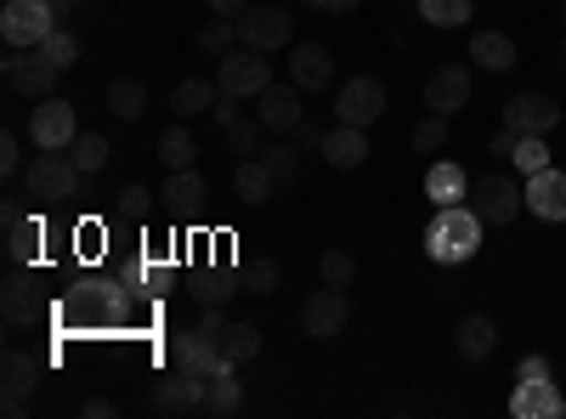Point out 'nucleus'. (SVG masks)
Here are the masks:
<instances>
[{
  "label": "nucleus",
  "mask_w": 566,
  "mask_h": 419,
  "mask_svg": "<svg viewBox=\"0 0 566 419\" xmlns=\"http://www.w3.org/2000/svg\"><path fill=\"white\" fill-rule=\"evenodd\" d=\"M239 284H244L250 295H272V290H277V261H266V255L250 261V266L239 272Z\"/></svg>",
  "instance_id": "37998d69"
},
{
  "label": "nucleus",
  "mask_w": 566,
  "mask_h": 419,
  "mask_svg": "<svg viewBox=\"0 0 566 419\" xmlns=\"http://www.w3.org/2000/svg\"><path fill=\"white\" fill-rule=\"evenodd\" d=\"M346 323H352V295H346V290L323 284V290L306 295V306H301V329H306L312 341H335Z\"/></svg>",
  "instance_id": "1a4fd4ad"
},
{
  "label": "nucleus",
  "mask_w": 566,
  "mask_h": 419,
  "mask_svg": "<svg viewBox=\"0 0 566 419\" xmlns=\"http://www.w3.org/2000/svg\"><path fill=\"white\" fill-rule=\"evenodd\" d=\"M205 402H210V380L181 375V368H176L170 380L154 386V408H159V413H205Z\"/></svg>",
  "instance_id": "dca6fc26"
},
{
  "label": "nucleus",
  "mask_w": 566,
  "mask_h": 419,
  "mask_svg": "<svg viewBox=\"0 0 566 419\" xmlns=\"http://www.w3.org/2000/svg\"><path fill=\"white\" fill-rule=\"evenodd\" d=\"M470 63L488 69V74L515 69V40H510V34H499V29H482L476 40H470Z\"/></svg>",
  "instance_id": "a878e982"
},
{
  "label": "nucleus",
  "mask_w": 566,
  "mask_h": 419,
  "mask_svg": "<svg viewBox=\"0 0 566 419\" xmlns=\"http://www.w3.org/2000/svg\"><path fill=\"white\" fill-rule=\"evenodd\" d=\"M488 154H499V159H510V154H515V130H510V125H504V130L493 136V143H488Z\"/></svg>",
  "instance_id": "864d4df0"
},
{
  "label": "nucleus",
  "mask_w": 566,
  "mask_h": 419,
  "mask_svg": "<svg viewBox=\"0 0 566 419\" xmlns=\"http://www.w3.org/2000/svg\"><path fill=\"white\" fill-rule=\"evenodd\" d=\"M510 413H515V419H560V413H566V397H560L555 380H515Z\"/></svg>",
  "instance_id": "6ab92c4d"
},
{
  "label": "nucleus",
  "mask_w": 566,
  "mask_h": 419,
  "mask_svg": "<svg viewBox=\"0 0 566 419\" xmlns=\"http://www.w3.org/2000/svg\"><path fill=\"white\" fill-rule=\"evenodd\" d=\"M57 7H63V12H74V7H91V0H57Z\"/></svg>",
  "instance_id": "4d7b16f0"
},
{
  "label": "nucleus",
  "mask_w": 566,
  "mask_h": 419,
  "mask_svg": "<svg viewBox=\"0 0 566 419\" xmlns=\"http://www.w3.org/2000/svg\"><path fill=\"white\" fill-rule=\"evenodd\" d=\"M290 80L306 91V97L312 91H328L335 85V52H328L323 40H295L290 45Z\"/></svg>",
  "instance_id": "4468645a"
},
{
  "label": "nucleus",
  "mask_w": 566,
  "mask_h": 419,
  "mask_svg": "<svg viewBox=\"0 0 566 419\" xmlns=\"http://www.w3.org/2000/svg\"><path fill=\"white\" fill-rule=\"evenodd\" d=\"M306 7L323 18H346V12H357V0H306Z\"/></svg>",
  "instance_id": "8fccbe9b"
},
{
  "label": "nucleus",
  "mask_w": 566,
  "mask_h": 419,
  "mask_svg": "<svg viewBox=\"0 0 566 419\" xmlns=\"http://www.w3.org/2000/svg\"><path fill=\"white\" fill-rule=\"evenodd\" d=\"M317 277H323V284H335V290H352L357 261H352L346 250H323V261H317Z\"/></svg>",
  "instance_id": "58836bf2"
},
{
  "label": "nucleus",
  "mask_w": 566,
  "mask_h": 419,
  "mask_svg": "<svg viewBox=\"0 0 566 419\" xmlns=\"http://www.w3.org/2000/svg\"><path fill=\"white\" fill-rule=\"evenodd\" d=\"M29 136H34V148H45V154H69V148H74V136H80V114H74V103H63V97H40L34 114H29Z\"/></svg>",
  "instance_id": "6e6552de"
},
{
  "label": "nucleus",
  "mask_w": 566,
  "mask_h": 419,
  "mask_svg": "<svg viewBox=\"0 0 566 419\" xmlns=\"http://www.w3.org/2000/svg\"><path fill=\"white\" fill-rule=\"evenodd\" d=\"M515 380H549V357H522V368H515Z\"/></svg>",
  "instance_id": "09e8293b"
},
{
  "label": "nucleus",
  "mask_w": 566,
  "mask_h": 419,
  "mask_svg": "<svg viewBox=\"0 0 566 419\" xmlns=\"http://www.w3.org/2000/svg\"><path fill=\"white\" fill-rule=\"evenodd\" d=\"M386 114V85L374 80V74H352L346 85H340V97H335V125H374Z\"/></svg>",
  "instance_id": "9d476101"
},
{
  "label": "nucleus",
  "mask_w": 566,
  "mask_h": 419,
  "mask_svg": "<svg viewBox=\"0 0 566 419\" xmlns=\"http://www.w3.org/2000/svg\"><path fill=\"white\" fill-rule=\"evenodd\" d=\"M504 125L515 136H549L560 125V103L544 97V91H522V97H510L504 103Z\"/></svg>",
  "instance_id": "ddd939ff"
},
{
  "label": "nucleus",
  "mask_w": 566,
  "mask_h": 419,
  "mask_svg": "<svg viewBox=\"0 0 566 419\" xmlns=\"http://www.w3.org/2000/svg\"><path fill=\"white\" fill-rule=\"evenodd\" d=\"M560 12H566V0H560Z\"/></svg>",
  "instance_id": "13d9d810"
},
{
  "label": "nucleus",
  "mask_w": 566,
  "mask_h": 419,
  "mask_svg": "<svg viewBox=\"0 0 566 419\" xmlns=\"http://www.w3.org/2000/svg\"><path fill=\"white\" fill-rule=\"evenodd\" d=\"M74 244H80L85 255H97V250H103V227H97V221H85V227L74 232Z\"/></svg>",
  "instance_id": "de8ad7c7"
},
{
  "label": "nucleus",
  "mask_w": 566,
  "mask_h": 419,
  "mask_svg": "<svg viewBox=\"0 0 566 419\" xmlns=\"http://www.w3.org/2000/svg\"><path fill=\"white\" fill-rule=\"evenodd\" d=\"M108 114L125 119V125H136L142 114H148V85H142V80H114L108 85Z\"/></svg>",
  "instance_id": "c85d7f7f"
},
{
  "label": "nucleus",
  "mask_w": 566,
  "mask_h": 419,
  "mask_svg": "<svg viewBox=\"0 0 566 419\" xmlns=\"http://www.w3.org/2000/svg\"><path fill=\"white\" fill-rule=\"evenodd\" d=\"M176 216H199L205 210V199H210V188H205V176L187 165V170H170V181H165V193H159Z\"/></svg>",
  "instance_id": "412c9836"
},
{
  "label": "nucleus",
  "mask_w": 566,
  "mask_h": 419,
  "mask_svg": "<svg viewBox=\"0 0 566 419\" xmlns=\"http://www.w3.org/2000/svg\"><path fill=\"white\" fill-rule=\"evenodd\" d=\"M470 205H476V216H482L488 227H510L515 216L527 210V193L515 188L510 176H482V181H476V193H470Z\"/></svg>",
  "instance_id": "9b49d317"
},
{
  "label": "nucleus",
  "mask_w": 566,
  "mask_h": 419,
  "mask_svg": "<svg viewBox=\"0 0 566 419\" xmlns=\"http://www.w3.org/2000/svg\"><path fill=\"white\" fill-rule=\"evenodd\" d=\"M261 165L272 170L277 188H295V181H301V148H283V143H272V148H261Z\"/></svg>",
  "instance_id": "72a5a7b5"
},
{
  "label": "nucleus",
  "mask_w": 566,
  "mask_h": 419,
  "mask_svg": "<svg viewBox=\"0 0 566 419\" xmlns=\"http://www.w3.org/2000/svg\"><path fill=\"white\" fill-rule=\"evenodd\" d=\"M493 346H499V323H493L488 312H464V317L453 323V352H459L464 363H488Z\"/></svg>",
  "instance_id": "a211bd4d"
},
{
  "label": "nucleus",
  "mask_w": 566,
  "mask_h": 419,
  "mask_svg": "<svg viewBox=\"0 0 566 419\" xmlns=\"http://www.w3.org/2000/svg\"><path fill=\"white\" fill-rule=\"evenodd\" d=\"M232 193H239V205H244V210H261V205L277 193V181H272V170L261 165V154H255V159H244L239 170H232Z\"/></svg>",
  "instance_id": "4be33fe9"
},
{
  "label": "nucleus",
  "mask_w": 566,
  "mask_h": 419,
  "mask_svg": "<svg viewBox=\"0 0 566 419\" xmlns=\"http://www.w3.org/2000/svg\"><path fill=\"white\" fill-rule=\"evenodd\" d=\"M221 352H227L232 368L255 363L261 357V329H255V323H227V329H221Z\"/></svg>",
  "instance_id": "c756f323"
},
{
  "label": "nucleus",
  "mask_w": 566,
  "mask_h": 419,
  "mask_svg": "<svg viewBox=\"0 0 566 419\" xmlns=\"http://www.w3.org/2000/svg\"><path fill=\"white\" fill-rule=\"evenodd\" d=\"M80 165H74V154H34L29 159V170H23V181H29V199H40V205H63V199H74L80 193Z\"/></svg>",
  "instance_id": "7ed1b4c3"
},
{
  "label": "nucleus",
  "mask_w": 566,
  "mask_h": 419,
  "mask_svg": "<svg viewBox=\"0 0 566 419\" xmlns=\"http://www.w3.org/2000/svg\"><path fill=\"white\" fill-rule=\"evenodd\" d=\"M464 193H470V181H464V170L459 165H431V170H424V199H431L437 210L442 205H464Z\"/></svg>",
  "instance_id": "cd10ccee"
},
{
  "label": "nucleus",
  "mask_w": 566,
  "mask_h": 419,
  "mask_svg": "<svg viewBox=\"0 0 566 419\" xmlns=\"http://www.w3.org/2000/svg\"><path fill=\"white\" fill-rule=\"evenodd\" d=\"M114 210H119V216H130V221H142V216L154 210V193L142 188V181H130V188H119V193H114Z\"/></svg>",
  "instance_id": "c03bdc74"
},
{
  "label": "nucleus",
  "mask_w": 566,
  "mask_h": 419,
  "mask_svg": "<svg viewBox=\"0 0 566 419\" xmlns=\"http://www.w3.org/2000/svg\"><path fill=\"white\" fill-rule=\"evenodd\" d=\"M522 193H527V210L538 221H566V170H555V165L533 170Z\"/></svg>",
  "instance_id": "f3484780"
},
{
  "label": "nucleus",
  "mask_w": 566,
  "mask_h": 419,
  "mask_svg": "<svg viewBox=\"0 0 566 419\" xmlns=\"http://www.w3.org/2000/svg\"><path fill=\"white\" fill-rule=\"evenodd\" d=\"M159 159H165V170H187V165L199 159V136L187 130V125H170L159 136Z\"/></svg>",
  "instance_id": "7c9ffc66"
},
{
  "label": "nucleus",
  "mask_w": 566,
  "mask_h": 419,
  "mask_svg": "<svg viewBox=\"0 0 566 419\" xmlns=\"http://www.w3.org/2000/svg\"><path fill=\"white\" fill-rule=\"evenodd\" d=\"M239 45H255V52H290L295 45V18H290V7L283 0H266V7H250L239 12Z\"/></svg>",
  "instance_id": "f03ea898"
},
{
  "label": "nucleus",
  "mask_w": 566,
  "mask_h": 419,
  "mask_svg": "<svg viewBox=\"0 0 566 419\" xmlns=\"http://www.w3.org/2000/svg\"><path fill=\"white\" fill-rule=\"evenodd\" d=\"M40 52H45V57H52L57 69H69V63H80V40H74V34H69V29L57 23L52 34H45V40H40Z\"/></svg>",
  "instance_id": "a19ab883"
},
{
  "label": "nucleus",
  "mask_w": 566,
  "mask_h": 419,
  "mask_svg": "<svg viewBox=\"0 0 566 419\" xmlns=\"http://www.w3.org/2000/svg\"><path fill=\"white\" fill-rule=\"evenodd\" d=\"M239 290H244V284H239L232 272H205V277H193V301H199V306H227Z\"/></svg>",
  "instance_id": "473e14b6"
},
{
  "label": "nucleus",
  "mask_w": 566,
  "mask_h": 419,
  "mask_svg": "<svg viewBox=\"0 0 566 419\" xmlns=\"http://www.w3.org/2000/svg\"><path fill=\"white\" fill-rule=\"evenodd\" d=\"M34 386H40V363H34L29 352H7V357H0V397L29 402Z\"/></svg>",
  "instance_id": "5701e85b"
},
{
  "label": "nucleus",
  "mask_w": 566,
  "mask_h": 419,
  "mask_svg": "<svg viewBox=\"0 0 566 419\" xmlns=\"http://www.w3.org/2000/svg\"><path fill=\"white\" fill-rule=\"evenodd\" d=\"M244 7H250V0H210V12H216V18H239Z\"/></svg>",
  "instance_id": "6e6d98bb"
},
{
  "label": "nucleus",
  "mask_w": 566,
  "mask_h": 419,
  "mask_svg": "<svg viewBox=\"0 0 566 419\" xmlns=\"http://www.w3.org/2000/svg\"><path fill=\"white\" fill-rule=\"evenodd\" d=\"M40 244H45V221L18 216V221L7 227V261H12V266H34V261H40Z\"/></svg>",
  "instance_id": "bb28decb"
},
{
  "label": "nucleus",
  "mask_w": 566,
  "mask_h": 419,
  "mask_svg": "<svg viewBox=\"0 0 566 419\" xmlns=\"http://www.w3.org/2000/svg\"><path fill=\"white\" fill-rule=\"evenodd\" d=\"M261 130H266L261 119H232V125H227V148L244 154V159H255V154H261Z\"/></svg>",
  "instance_id": "ea45409f"
},
{
  "label": "nucleus",
  "mask_w": 566,
  "mask_h": 419,
  "mask_svg": "<svg viewBox=\"0 0 566 419\" xmlns=\"http://www.w3.org/2000/svg\"><path fill=\"white\" fill-rule=\"evenodd\" d=\"M170 363L181 368V375H199V380L239 375V368L227 363L221 341H216V335H205V329H181V335H170Z\"/></svg>",
  "instance_id": "0eeeda50"
},
{
  "label": "nucleus",
  "mask_w": 566,
  "mask_h": 419,
  "mask_svg": "<svg viewBox=\"0 0 566 419\" xmlns=\"http://www.w3.org/2000/svg\"><path fill=\"white\" fill-rule=\"evenodd\" d=\"M239 103H244V97H227V91L216 97V108H210V114H216V125H221V130H227L232 119H244V114H239Z\"/></svg>",
  "instance_id": "49530a36"
},
{
  "label": "nucleus",
  "mask_w": 566,
  "mask_h": 419,
  "mask_svg": "<svg viewBox=\"0 0 566 419\" xmlns=\"http://www.w3.org/2000/svg\"><path fill=\"white\" fill-rule=\"evenodd\" d=\"M510 165L522 170V176L544 170V165H549V143H544V136H515V154H510Z\"/></svg>",
  "instance_id": "4c0bfd02"
},
{
  "label": "nucleus",
  "mask_w": 566,
  "mask_h": 419,
  "mask_svg": "<svg viewBox=\"0 0 566 419\" xmlns=\"http://www.w3.org/2000/svg\"><path fill=\"white\" fill-rule=\"evenodd\" d=\"M301 97H306V91H301L295 80H290V85H266L261 97H255V103H261V108H255V119H261L272 136H295V130H301V119H306Z\"/></svg>",
  "instance_id": "f8f14e48"
},
{
  "label": "nucleus",
  "mask_w": 566,
  "mask_h": 419,
  "mask_svg": "<svg viewBox=\"0 0 566 419\" xmlns=\"http://www.w3.org/2000/svg\"><path fill=\"white\" fill-rule=\"evenodd\" d=\"M283 7H290V0H283Z\"/></svg>",
  "instance_id": "bf43d9fd"
},
{
  "label": "nucleus",
  "mask_w": 566,
  "mask_h": 419,
  "mask_svg": "<svg viewBox=\"0 0 566 419\" xmlns=\"http://www.w3.org/2000/svg\"><path fill=\"white\" fill-rule=\"evenodd\" d=\"M482 227L488 221L476 216V205H442L437 221L424 227V255H431L437 266H464L482 250Z\"/></svg>",
  "instance_id": "f257e3e1"
},
{
  "label": "nucleus",
  "mask_w": 566,
  "mask_h": 419,
  "mask_svg": "<svg viewBox=\"0 0 566 419\" xmlns=\"http://www.w3.org/2000/svg\"><path fill=\"white\" fill-rule=\"evenodd\" d=\"M470 85H476V80H470V69H464V63H442L431 80H424V108L453 119V114L470 103Z\"/></svg>",
  "instance_id": "2eb2a0df"
},
{
  "label": "nucleus",
  "mask_w": 566,
  "mask_h": 419,
  "mask_svg": "<svg viewBox=\"0 0 566 419\" xmlns=\"http://www.w3.org/2000/svg\"><path fill=\"white\" fill-rule=\"evenodd\" d=\"M0 74H7V85L12 91H23V97H52L57 91V80H63V69L40 52V45H7V63H0Z\"/></svg>",
  "instance_id": "39448f33"
},
{
  "label": "nucleus",
  "mask_w": 566,
  "mask_h": 419,
  "mask_svg": "<svg viewBox=\"0 0 566 419\" xmlns=\"http://www.w3.org/2000/svg\"><path fill=\"white\" fill-rule=\"evenodd\" d=\"M57 23H63L57 0H7L0 7V40L7 45H40Z\"/></svg>",
  "instance_id": "20e7f679"
},
{
  "label": "nucleus",
  "mask_w": 566,
  "mask_h": 419,
  "mask_svg": "<svg viewBox=\"0 0 566 419\" xmlns=\"http://www.w3.org/2000/svg\"><path fill=\"white\" fill-rule=\"evenodd\" d=\"M80 413H85V419H108V413H114V402H108V397H85V402H80Z\"/></svg>",
  "instance_id": "5fc2aeb1"
},
{
  "label": "nucleus",
  "mask_w": 566,
  "mask_h": 419,
  "mask_svg": "<svg viewBox=\"0 0 566 419\" xmlns=\"http://www.w3.org/2000/svg\"><path fill=\"white\" fill-rule=\"evenodd\" d=\"M0 312H7V323H34L40 317V295H34V284L23 277V266H12L7 284H0Z\"/></svg>",
  "instance_id": "b1692460"
},
{
  "label": "nucleus",
  "mask_w": 566,
  "mask_h": 419,
  "mask_svg": "<svg viewBox=\"0 0 566 419\" xmlns=\"http://www.w3.org/2000/svg\"><path fill=\"white\" fill-rule=\"evenodd\" d=\"M69 154H74V165H80L85 176H97V170L108 165V154H114V148H108V136H103V130H80Z\"/></svg>",
  "instance_id": "2f4dec72"
},
{
  "label": "nucleus",
  "mask_w": 566,
  "mask_h": 419,
  "mask_svg": "<svg viewBox=\"0 0 566 419\" xmlns=\"http://www.w3.org/2000/svg\"><path fill=\"white\" fill-rule=\"evenodd\" d=\"M199 45L210 57H227L232 45H239V18H210L205 29H199Z\"/></svg>",
  "instance_id": "f704fd0d"
},
{
  "label": "nucleus",
  "mask_w": 566,
  "mask_h": 419,
  "mask_svg": "<svg viewBox=\"0 0 566 419\" xmlns=\"http://www.w3.org/2000/svg\"><path fill=\"white\" fill-rule=\"evenodd\" d=\"M216 85L227 91V97H261V91L272 85L266 52H255V45H232L227 57H216Z\"/></svg>",
  "instance_id": "423d86ee"
},
{
  "label": "nucleus",
  "mask_w": 566,
  "mask_h": 419,
  "mask_svg": "<svg viewBox=\"0 0 566 419\" xmlns=\"http://www.w3.org/2000/svg\"><path fill=\"white\" fill-rule=\"evenodd\" d=\"M199 329L221 341V329H227V312H221V306H205V317H199Z\"/></svg>",
  "instance_id": "603ef678"
},
{
  "label": "nucleus",
  "mask_w": 566,
  "mask_h": 419,
  "mask_svg": "<svg viewBox=\"0 0 566 419\" xmlns=\"http://www.w3.org/2000/svg\"><path fill=\"white\" fill-rule=\"evenodd\" d=\"M29 165H23V143H18V130H7L0 136V176H23Z\"/></svg>",
  "instance_id": "a18cd8bd"
},
{
  "label": "nucleus",
  "mask_w": 566,
  "mask_h": 419,
  "mask_svg": "<svg viewBox=\"0 0 566 419\" xmlns=\"http://www.w3.org/2000/svg\"><path fill=\"white\" fill-rule=\"evenodd\" d=\"M328 165H335V170H357V165H368V130L363 125H335V130H328L323 136V148H317Z\"/></svg>",
  "instance_id": "aec40b11"
},
{
  "label": "nucleus",
  "mask_w": 566,
  "mask_h": 419,
  "mask_svg": "<svg viewBox=\"0 0 566 419\" xmlns=\"http://www.w3.org/2000/svg\"><path fill=\"white\" fill-rule=\"evenodd\" d=\"M323 136H328V130H317L312 119H301V130H295V143H301V154H306V148H323Z\"/></svg>",
  "instance_id": "3c124183"
},
{
  "label": "nucleus",
  "mask_w": 566,
  "mask_h": 419,
  "mask_svg": "<svg viewBox=\"0 0 566 419\" xmlns=\"http://www.w3.org/2000/svg\"><path fill=\"white\" fill-rule=\"evenodd\" d=\"M216 97H221V85H210V80H199V74H187V80L170 91V108H176V119H199V114L216 108Z\"/></svg>",
  "instance_id": "393cba45"
},
{
  "label": "nucleus",
  "mask_w": 566,
  "mask_h": 419,
  "mask_svg": "<svg viewBox=\"0 0 566 419\" xmlns=\"http://www.w3.org/2000/svg\"><path fill=\"white\" fill-rule=\"evenodd\" d=\"M239 408H244V386L232 380V375H216V380H210V402H205V413H221V419H227V413H239Z\"/></svg>",
  "instance_id": "e433bc0d"
},
{
  "label": "nucleus",
  "mask_w": 566,
  "mask_h": 419,
  "mask_svg": "<svg viewBox=\"0 0 566 419\" xmlns=\"http://www.w3.org/2000/svg\"><path fill=\"white\" fill-rule=\"evenodd\" d=\"M419 18L431 29H459L470 18V0H419Z\"/></svg>",
  "instance_id": "c9c22d12"
},
{
  "label": "nucleus",
  "mask_w": 566,
  "mask_h": 419,
  "mask_svg": "<svg viewBox=\"0 0 566 419\" xmlns=\"http://www.w3.org/2000/svg\"><path fill=\"white\" fill-rule=\"evenodd\" d=\"M442 143H448V114H431L413 125V154H437Z\"/></svg>",
  "instance_id": "79ce46f5"
}]
</instances>
